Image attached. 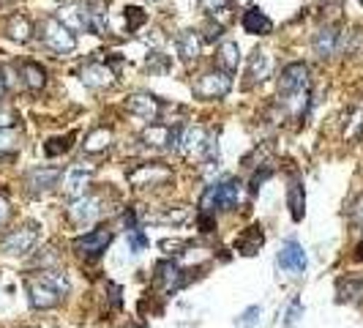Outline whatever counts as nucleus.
<instances>
[{
  "instance_id": "12",
  "label": "nucleus",
  "mask_w": 363,
  "mask_h": 328,
  "mask_svg": "<svg viewBox=\"0 0 363 328\" xmlns=\"http://www.w3.org/2000/svg\"><path fill=\"white\" fill-rule=\"evenodd\" d=\"M276 266L282 268L284 274L290 276H301L306 274V266H309V257H306V249H303L295 238H287L276 254Z\"/></svg>"
},
{
  "instance_id": "49",
  "label": "nucleus",
  "mask_w": 363,
  "mask_h": 328,
  "mask_svg": "<svg viewBox=\"0 0 363 328\" xmlns=\"http://www.w3.org/2000/svg\"><path fill=\"white\" fill-rule=\"evenodd\" d=\"M150 3H159V0H150Z\"/></svg>"
},
{
  "instance_id": "21",
  "label": "nucleus",
  "mask_w": 363,
  "mask_h": 328,
  "mask_svg": "<svg viewBox=\"0 0 363 328\" xmlns=\"http://www.w3.org/2000/svg\"><path fill=\"white\" fill-rule=\"evenodd\" d=\"M265 246V230L260 222H254V225H249L243 230L241 235L235 238V252L243 254V257H254L260 249Z\"/></svg>"
},
{
  "instance_id": "17",
  "label": "nucleus",
  "mask_w": 363,
  "mask_h": 328,
  "mask_svg": "<svg viewBox=\"0 0 363 328\" xmlns=\"http://www.w3.org/2000/svg\"><path fill=\"white\" fill-rule=\"evenodd\" d=\"M339 39H342L339 28L325 25V28H320V30L311 36V52H314L320 61H328V58H333V55L339 52Z\"/></svg>"
},
{
  "instance_id": "35",
  "label": "nucleus",
  "mask_w": 363,
  "mask_h": 328,
  "mask_svg": "<svg viewBox=\"0 0 363 328\" xmlns=\"http://www.w3.org/2000/svg\"><path fill=\"white\" fill-rule=\"evenodd\" d=\"M145 69H148L150 74H164V71L169 69V58L162 55V52H150L148 61H145Z\"/></svg>"
},
{
  "instance_id": "13",
  "label": "nucleus",
  "mask_w": 363,
  "mask_h": 328,
  "mask_svg": "<svg viewBox=\"0 0 363 328\" xmlns=\"http://www.w3.org/2000/svg\"><path fill=\"white\" fill-rule=\"evenodd\" d=\"M126 110L131 112V115H137V118H142V121L148 123H156L159 118H162V102L153 96V93H145V90H140V93H131L129 99H126Z\"/></svg>"
},
{
  "instance_id": "31",
  "label": "nucleus",
  "mask_w": 363,
  "mask_h": 328,
  "mask_svg": "<svg viewBox=\"0 0 363 328\" xmlns=\"http://www.w3.org/2000/svg\"><path fill=\"white\" fill-rule=\"evenodd\" d=\"M71 140H74V134H66V137L47 140V143H44V156H49V159H58V156H63V153H69V148H71Z\"/></svg>"
},
{
  "instance_id": "34",
  "label": "nucleus",
  "mask_w": 363,
  "mask_h": 328,
  "mask_svg": "<svg viewBox=\"0 0 363 328\" xmlns=\"http://www.w3.org/2000/svg\"><path fill=\"white\" fill-rule=\"evenodd\" d=\"M126 238H129V249H131L134 254H140L142 249H145V246L150 244L142 227H134V230H126Z\"/></svg>"
},
{
  "instance_id": "46",
  "label": "nucleus",
  "mask_w": 363,
  "mask_h": 328,
  "mask_svg": "<svg viewBox=\"0 0 363 328\" xmlns=\"http://www.w3.org/2000/svg\"><path fill=\"white\" fill-rule=\"evenodd\" d=\"M159 246H162L167 254H178V249H183V241H169V238H164Z\"/></svg>"
},
{
  "instance_id": "5",
  "label": "nucleus",
  "mask_w": 363,
  "mask_h": 328,
  "mask_svg": "<svg viewBox=\"0 0 363 328\" xmlns=\"http://www.w3.org/2000/svg\"><path fill=\"white\" fill-rule=\"evenodd\" d=\"M112 238L115 235H112L109 227H96V230H88V233L77 235L71 241V252L82 260H99L101 254L107 252V246L112 244Z\"/></svg>"
},
{
  "instance_id": "50",
  "label": "nucleus",
  "mask_w": 363,
  "mask_h": 328,
  "mask_svg": "<svg viewBox=\"0 0 363 328\" xmlns=\"http://www.w3.org/2000/svg\"><path fill=\"white\" fill-rule=\"evenodd\" d=\"M361 6H363V0H361Z\"/></svg>"
},
{
  "instance_id": "33",
  "label": "nucleus",
  "mask_w": 363,
  "mask_h": 328,
  "mask_svg": "<svg viewBox=\"0 0 363 328\" xmlns=\"http://www.w3.org/2000/svg\"><path fill=\"white\" fill-rule=\"evenodd\" d=\"M260 317H263V307H257V304H251V307H246L238 315V328H254L257 323H260Z\"/></svg>"
},
{
  "instance_id": "8",
  "label": "nucleus",
  "mask_w": 363,
  "mask_h": 328,
  "mask_svg": "<svg viewBox=\"0 0 363 328\" xmlns=\"http://www.w3.org/2000/svg\"><path fill=\"white\" fill-rule=\"evenodd\" d=\"M63 178V167H49V164H41V167H30L25 172V189L30 194H49L52 189H58Z\"/></svg>"
},
{
  "instance_id": "4",
  "label": "nucleus",
  "mask_w": 363,
  "mask_h": 328,
  "mask_svg": "<svg viewBox=\"0 0 363 328\" xmlns=\"http://www.w3.org/2000/svg\"><path fill=\"white\" fill-rule=\"evenodd\" d=\"M36 244H39V225L25 222V225L8 230L0 238V252L8 254V257H25L36 249Z\"/></svg>"
},
{
  "instance_id": "38",
  "label": "nucleus",
  "mask_w": 363,
  "mask_h": 328,
  "mask_svg": "<svg viewBox=\"0 0 363 328\" xmlns=\"http://www.w3.org/2000/svg\"><path fill=\"white\" fill-rule=\"evenodd\" d=\"M197 227H200L202 235L216 233V213H205V211H200V213H197Z\"/></svg>"
},
{
  "instance_id": "7",
  "label": "nucleus",
  "mask_w": 363,
  "mask_h": 328,
  "mask_svg": "<svg viewBox=\"0 0 363 328\" xmlns=\"http://www.w3.org/2000/svg\"><path fill=\"white\" fill-rule=\"evenodd\" d=\"M126 178L137 186V189L164 186L172 178V170L162 162H142V164H134L131 170H126Z\"/></svg>"
},
{
  "instance_id": "19",
  "label": "nucleus",
  "mask_w": 363,
  "mask_h": 328,
  "mask_svg": "<svg viewBox=\"0 0 363 328\" xmlns=\"http://www.w3.org/2000/svg\"><path fill=\"white\" fill-rule=\"evenodd\" d=\"M241 28L249 36H270L273 33V20L265 14L260 6H249L241 14Z\"/></svg>"
},
{
  "instance_id": "41",
  "label": "nucleus",
  "mask_w": 363,
  "mask_h": 328,
  "mask_svg": "<svg viewBox=\"0 0 363 328\" xmlns=\"http://www.w3.org/2000/svg\"><path fill=\"white\" fill-rule=\"evenodd\" d=\"M230 3H232V0H200V6L208 14H219L224 8H230Z\"/></svg>"
},
{
  "instance_id": "27",
  "label": "nucleus",
  "mask_w": 363,
  "mask_h": 328,
  "mask_svg": "<svg viewBox=\"0 0 363 328\" xmlns=\"http://www.w3.org/2000/svg\"><path fill=\"white\" fill-rule=\"evenodd\" d=\"M22 82H25L28 90L39 93L41 88L47 85V69L39 61H25L22 63Z\"/></svg>"
},
{
  "instance_id": "42",
  "label": "nucleus",
  "mask_w": 363,
  "mask_h": 328,
  "mask_svg": "<svg viewBox=\"0 0 363 328\" xmlns=\"http://www.w3.org/2000/svg\"><path fill=\"white\" fill-rule=\"evenodd\" d=\"M205 30H208V33L202 36V41H216V39H222L224 36V28L219 25V22H216V25H213V22H208V28H205Z\"/></svg>"
},
{
  "instance_id": "37",
  "label": "nucleus",
  "mask_w": 363,
  "mask_h": 328,
  "mask_svg": "<svg viewBox=\"0 0 363 328\" xmlns=\"http://www.w3.org/2000/svg\"><path fill=\"white\" fill-rule=\"evenodd\" d=\"M270 175H273V167H270V164H263V172L257 170V172L251 175V181H249V192H251V194H257V192H260V186H263Z\"/></svg>"
},
{
  "instance_id": "36",
  "label": "nucleus",
  "mask_w": 363,
  "mask_h": 328,
  "mask_svg": "<svg viewBox=\"0 0 363 328\" xmlns=\"http://www.w3.org/2000/svg\"><path fill=\"white\" fill-rule=\"evenodd\" d=\"M17 131L14 129H0V153H14L17 151Z\"/></svg>"
},
{
  "instance_id": "6",
  "label": "nucleus",
  "mask_w": 363,
  "mask_h": 328,
  "mask_svg": "<svg viewBox=\"0 0 363 328\" xmlns=\"http://www.w3.org/2000/svg\"><path fill=\"white\" fill-rule=\"evenodd\" d=\"M230 90H232V74H227L222 69H210V71L200 74L197 82H194V96L202 99V102L224 99Z\"/></svg>"
},
{
  "instance_id": "18",
  "label": "nucleus",
  "mask_w": 363,
  "mask_h": 328,
  "mask_svg": "<svg viewBox=\"0 0 363 328\" xmlns=\"http://www.w3.org/2000/svg\"><path fill=\"white\" fill-rule=\"evenodd\" d=\"M93 175H96V167H90V164H74V167L66 172V194H69L71 200L82 197V194L88 192L90 181H93Z\"/></svg>"
},
{
  "instance_id": "40",
  "label": "nucleus",
  "mask_w": 363,
  "mask_h": 328,
  "mask_svg": "<svg viewBox=\"0 0 363 328\" xmlns=\"http://www.w3.org/2000/svg\"><path fill=\"white\" fill-rule=\"evenodd\" d=\"M17 112L11 110V107H6V104H0V129H14L17 126Z\"/></svg>"
},
{
  "instance_id": "28",
  "label": "nucleus",
  "mask_w": 363,
  "mask_h": 328,
  "mask_svg": "<svg viewBox=\"0 0 363 328\" xmlns=\"http://www.w3.org/2000/svg\"><path fill=\"white\" fill-rule=\"evenodd\" d=\"M112 129H107V126H99V129H93V131H88V137H85V153H104L109 145H112Z\"/></svg>"
},
{
  "instance_id": "15",
  "label": "nucleus",
  "mask_w": 363,
  "mask_h": 328,
  "mask_svg": "<svg viewBox=\"0 0 363 328\" xmlns=\"http://www.w3.org/2000/svg\"><path fill=\"white\" fill-rule=\"evenodd\" d=\"M273 55L268 52V49H254L251 55H249V63H246V77L249 82L246 85H263L265 80H270L273 77Z\"/></svg>"
},
{
  "instance_id": "30",
  "label": "nucleus",
  "mask_w": 363,
  "mask_h": 328,
  "mask_svg": "<svg viewBox=\"0 0 363 328\" xmlns=\"http://www.w3.org/2000/svg\"><path fill=\"white\" fill-rule=\"evenodd\" d=\"M191 219V208H186V205H178V208H169V211H164L162 216L156 219V222H162V225H175L181 227L186 225Z\"/></svg>"
},
{
  "instance_id": "9",
  "label": "nucleus",
  "mask_w": 363,
  "mask_h": 328,
  "mask_svg": "<svg viewBox=\"0 0 363 328\" xmlns=\"http://www.w3.org/2000/svg\"><path fill=\"white\" fill-rule=\"evenodd\" d=\"M25 290H28V301H30V307L33 309H55L58 304L63 301V295L55 290V287L49 285L44 276H28L25 279Z\"/></svg>"
},
{
  "instance_id": "26",
  "label": "nucleus",
  "mask_w": 363,
  "mask_h": 328,
  "mask_svg": "<svg viewBox=\"0 0 363 328\" xmlns=\"http://www.w3.org/2000/svg\"><path fill=\"white\" fill-rule=\"evenodd\" d=\"M336 301L339 304H361L363 301V279L358 276H344L336 285Z\"/></svg>"
},
{
  "instance_id": "39",
  "label": "nucleus",
  "mask_w": 363,
  "mask_h": 328,
  "mask_svg": "<svg viewBox=\"0 0 363 328\" xmlns=\"http://www.w3.org/2000/svg\"><path fill=\"white\" fill-rule=\"evenodd\" d=\"M301 315H303V304H301V298H292V304H290V309H287V320H284V326L287 328H292L298 320H301Z\"/></svg>"
},
{
  "instance_id": "47",
  "label": "nucleus",
  "mask_w": 363,
  "mask_h": 328,
  "mask_svg": "<svg viewBox=\"0 0 363 328\" xmlns=\"http://www.w3.org/2000/svg\"><path fill=\"white\" fill-rule=\"evenodd\" d=\"M8 93V85H6V74H3V69H0V99Z\"/></svg>"
},
{
  "instance_id": "1",
  "label": "nucleus",
  "mask_w": 363,
  "mask_h": 328,
  "mask_svg": "<svg viewBox=\"0 0 363 328\" xmlns=\"http://www.w3.org/2000/svg\"><path fill=\"white\" fill-rule=\"evenodd\" d=\"M243 192L246 184L235 175H227L222 181H213V184L205 186L200 197V211L205 213H216V211H238V205L243 200Z\"/></svg>"
},
{
  "instance_id": "32",
  "label": "nucleus",
  "mask_w": 363,
  "mask_h": 328,
  "mask_svg": "<svg viewBox=\"0 0 363 328\" xmlns=\"http://www.w3.org/2000/svg\"><path fill=\"white\" fill-rule=\"evenodd\" d=\"M123 20H126L129 33H134V30H140L142 25L148 22V11H142L140 6H126L123 8Z\"/></svg>"
},
{
  "instance_id": "2",
  "label": "nucleus",
  "mask_w": 363,
  "mask_h": 328,
  "mask_svg": "<svg viewBox=\"0 0 363 328\" xmlns=\"http://www.w3.org/2000/svg\"><path fill=\"white\" fill-rule=\"evenodd\" d=\"M39 39L55 55H71L77 49V33L71 28H66L55 14H49L39 22Z\"/></svg>"
},
{
  "instance_id": "45",
  "label": "nucleus",
  "mask_w": 363,
  "mask_h": 328,
  "mask_svg": "<svg viewBox=\"0 0 363 328\" xmlns=\"http://www.w3.org/2000/svg\"><path fill=\"white\" fill-rule=\"evenodd\" d=\"M8 219H11V205H8V200L0 194V227L6 225Z\"/></svg>"
},
{
  "instance_id": "22",
  "label": "nucleus",
  "mask_w": 363,
  "mask_h": 328,
  "mask_svg": "<svg viewBox=\"0 0 363 328\" xmlns=\"http://www.w3.org/2000/svg\"><path fill=\"white\" fill-rule=\"evenodd\" d=\"M202 44H205V41H202L200 30H181V33L175 36V49H178L181 61L186 63H194L200 58Z\"/></svg>"
},
{
  "instance_id": "44",
  "label": "nucleus",
  "mask_w": 363,
  "mask_h": 328,
  "mask_svg": "<svg viewBox=\"0 0 363 328\" xmlns=\"http://www.w3.org/2000/svg\"><path fill=\"white\" fill-rule=\"evenodd\" d=\"M107 290H109V298H112V307L115 309H121L123 307V298H121V285H115V282H109V285H107Z\"/></svg>"
},
{
  "instance_id": "25",
  "label": "nucleus",
  "mask_w": 363,
  "mask_h": 328,
  "mask_svg": "<svg viewBox=\"0 0 363 328\" xmlns=\"http://www.w3.org/2000/svg\"><path fill=\"white\" fill-rule=\"evenodd\" d=\"M287 208H290L292 222H303V216H306V189H303V181L298 175L287 184Z\"/></svg>"
},
{
  "instance_id": "29",
  "label": "nucleus",
  "mask_w": 363,
  "mask_h": 328,
  "mask_svg": "<svg viewBox=\"0 0 363 328\" xmlns=\"http://www.w3.org/2000/svg\"><path fill=\"white\" fill-rule=\"evenodd\" d=\"M41 276H44L49 285L55 287L61 295H69V290H71V282H69L66 271H61V268H47V271H41Z\"/></svg>"
},
{
  "instance_id": "3",
  "label": "nucleus",
  "mask_w": 363,
  "mask_h": 328,
  "mask_svg": "<svg viewBox=\"0 0 363 328\" xmlns=\"http://www.w3.org/2000/svg\"><path fill=\"white\" fill-rule=\"evenodd\" d=\"M309 82H311V71H309V63L292 61L287 63L276 80V93H279V102H290L295 96L309 93Z\"/></svg>"
},
{
  "instance_id": "23",
  "label": "nucleus",
  "mask_w": 363,
  "mask_h": 328,
  "mask_svg": "<svg viewBox=\"0 0 363 328\" xmlns=\"http://www.w3.org/2000/svg\"><path fill=\"white\" fill-rule=\"evenodd\" d=\"M238 66H241V47H238V41L224 39L216 47V69H222L227 74H235Z\"/></svg>"
},
{
  "instance_id": "43",
  "label": "nucleus",
  "mask_w": 363,
  "mask_h": 328,
  "mask_svg": "<svg viewBox=\"0 0 363 328\" xmlns=\"http://www.w3.org/2000/svg\"><path fill=\"white\" fill-rule=\"evenodd\" d=\"M350 216H352V222L358 227H363V194L352 203V208H350Z\"/></svg>"
},
{
  "instance_id": "24",
  "label": "nucleus",
  "mask_w": 363,
  "mask_h": 328,
  "mask_svg": "<svg viewBox=\"0 0 363 328\" xmlns=\"http://www.w3.org/2000/svg\"><path fill=\"white\" fill-rule=\"evenodd\" d=\"M3 33L11 41H17V44H28V41L36 36V28H33V22L28 20L25 14H11V17L6 20Z\"/></svg>"
},
{
  "instance_id": "14",
  "label": "nucleus",
  "mask_w": 363,
  "mask_h": 328,
  "mask_svg": "<svg viewBox=\"0 0 363 328\" xmlns=\"http://www.w3.org/2000/svg\"><path fill=\"white\" fill-rule=\"evenodd\" d=\"M210 140L208 129L200 126V123H189V126H181V143H178V151L183 156H200L205 153V145Z\"/></svg>"
},
{
  "instance_id": "48",
  "label": "nucleus",
  "mask_w": 363,
  "mask_h": 328,
  "mask_svg": "<svg viewBox=\"0 0 363 328\" xmlns=\"http://www.w3.org/2000/svg\"><path fill=\"white\" fill-rule=\"evenodd\" d=\"M355 260H363V241L355 246Z\"/></svg>"
},
{
  "instance_id": "11",
  "label": "nucleus",
  "mask_w": 363,
  "mask_h": 328,
  "mask_svg": "<svg viewBox=\"0 0 363 328\" xmlns=\"http://www.w3.org/2000/svg\"><path fill=\"white\" fill-rule=\"evenodd\" d=\"M142 143L150 148H164V151H178L181 143V126H167V123H148L142 129Z\"/></svg>"
},
{
  "instance_id": "16",
  "label": "nucleus",
  "mask_w": 363,
  "mask_h": 328,
  "mask_svg": "<svg viewBox=\"0 0 363 328\" xmlns=\"http://www.w3.org/2000/svg\"><path fill=\"white\" fill-rule=\"evenodd\" d=\"M115 77H118V74L101 61L85 63V69H82V74H80L82 85L90 88V90H104V88H109V85L115 82Z\"/></svg>"
},
{
  "instance_id": "10",
  "label": "nucleus",
  "mask_w": 363,
  "mask_h": 328,
  "mask_svg": "<svg viewBox=\"0 0 363 328\" xmlns=\"http://www.w3.org/2000/svg\"><path fill=\"white\" fill-rule=\"evenodd\" d=\"M101 213H104V208H101V200L96 194H82L77 200H71L69 205V211H66V216H69V222L77 227H85V225H93V222H99Z\"/></svg>"
},
{
  "instance_id": "20",
  "label": "nucleus",
  "mask_w": 363,
  "mask_h": 328,
  "mask_svg": "<svg viewBox=\"0 0 363 328\" xmlns=\"http://www.w3.org/2000/svg\"><path fill=\"white\" fill-rule=\"evenodd\" d=\"M153 285L164 287L167 293H175L183 287V268L175 263V260H162L156 263V271H153Z\"/></svg>"
}]
</instances>
